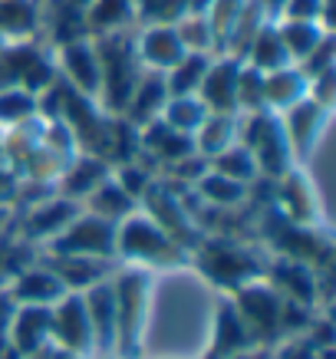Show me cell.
I'll return each mask as SVG.
<instances>
[{
	"label": "cell",
	"instance_id": "obj_1",
	"mask_svg": "<svg viewBox=\"0 0 336 359\" xmlns=\"http://www.w3.org/2000/svg\"><path fill=\"white\" fill-rule=\"evenodd\" d=\"M96 53H99V109L106 116H122L126 106L132 99V89L139 86L142 66L139 53H135V27L132 30H119V33H106L96 36Z\"/></svg>",
	"mask_w": 336,
	"mask_h": 359
},
{
	"label": "cell",
	"instance_id": "obj_2",
	"mask_svg": "<svg viewBox=\"0 0 336 359\" xmlns=\"http://www.w3.org/2000/svg\"><path fill=\"white\" fill-rule=\"evenodd\" d=\"M116 294V353L112 359H142V333L152 316V271L126 267L112 273Z\"/></svg>",
	"mask_w": 336,
	"mask_h": 359
},
{
	"label": "cell",
	"instance_id": "obj_3",
	"mask_svg": "<svg viewBox=\"0 0 336 359\" xmlns=\"http://www.w3.org/2000/svg\"><path fill=\"white\" fill-rule=\"evenodd\" d=\"M116 257L142 271H175L188 264V250L178 248L145 211H132L116 224Z\"/></svg>",
	"mask_w": 336,
	"mask_h": 359
},
{
	"label": "cell",
	"instance_id": "obj_4",
	"mask_svg": "<svg viewBox=\"0 0 336 359\" xmlns=\"http://www.w3.org/2000/svg\"><path fill=\"white\" fill-rule=\"evenodd\" d=\"M188 261H195L198 273H205V280H211L221 290H231V294L244 283L264 277L267 271V261H260L254 248L231 238H205V234L191 248Z\"/></svg>",
	"mask_w": 336,
	"mask_h": 359
},
{
	"label": "cell",
	"instance_id": "obj_5",
	"mask_svg": "<svg viewBox=\"0 0 336 359\" xmlns=\"http://www.w3.org/2000/svg\"><path fill=\"white\" fill-rule=\"evenodd\" d=\"M238 142L254 155L257 162V175L260 178H271L277 182L281 175H287L297 165V155L290 149L283 119L271 109H257V112H244L241 116V129H238Z\"/></svg>",
	"mask_w": 336,
	"mask_h": 359
},
{
	"label": "cell",
	"instance_id": "obj_6",
	"mask_svg": "<svg viewBox=\"0 0 336 359\" xmlns=\"http://www.w3.org/2000/svg\"><path fill=\"white\" fill-rule=\"evenodd\" d=\"M231 304L241 313L244 327L250 330V337H254L257 346L274 349L277 343L287 339V333H283V297L264 277L238 287L231 294Z\"/></svg>",
	"mask_w": 336,
	"mask_h": 359
},
{
	"label": "cell",
	"instance_id": "obj_7",
	"mask_svg": "<svg viewBox=\"0 0 336 359\" xmlns=\"http://www.w3.org/2000/svg\"><path fill=\"white\" fill-rule=\"evenodd\" d=\"M46 250L56 257H99L112 261L116 257V224L99 215L79 211L56 238L46 241Z\"/></svg>",
	"mask_w": 336,
	"mask_h": 359
},
{
	"label": "cell",
	"instance_id": "obj_8",
	"mask_svg": "<svg viewBox=\"0 0 336 359\" xmlns=\"http://www.w3.org/2000/svg\"><path fill=\"white\" fill-rule=\"evenodd\" d=\"M50 310H53V346L66 349V353H76V356H83V359L96 356V346H93V323H89L83 294L66 290Z\"/></svg>",
	"mask_w": 336,
	"mask_h": 359
},
{
	"label": "cell",
	"instance_id": "obj_9",
	"mask_svg": "<svg viewBox=\"0 0 336 359\" xmlns=\"http://www.w3.org/2000/svg\"><path fill=\"white\" fill-rule=\"evenodd\" d=\"M56 69H60V79L69 83V86L83 93L89 99H99V53L93 36H79V40H69V43L56 46L53 50Z\"/></svg>",
	"mask_w": 336,
	"mask_h": 359
},
{
	"label": "cell",
	"instance_id": "obj_10",
	"mask_svg": "<svg viewBox=\"0 0 336 359\" xmlns=\"http://www.w3.org/2000/svg\"><path fill=\"white\" fill-rule=\"evenodd\" d=\"M241 56L215 53L205 69V79L195 96L208 112H238V76H241ZM241 116V112H238Z\"/></svg>",
	"mask_w": 336,
	"mask_h": 359
},
{
	"label": "cell",
	"instance_id": "obj_11",
	"mask_svg": "<svg viewBox=\"0 0 336 359\" xmlns=\"http://www.w3.org/2000/svg\"><path fill=\"white\" fill-rule=\"evenodd\" d=\"M281 119H283V129H287V139H290L293 155H297V162H300V158H307V155L320 145L323 132L330 129L333 109L307 96V99H300L297 106H290L287 112H281Z\"/></svg>",
	"mask_w": 336,
	"mask_h": 359
},
{
	"label": "cell",
	"instance_id": "obj_12",
	"mask_svg": "<svg viewBox=\"0 0 336 359\" xmlns=\"http://www.w3.org/2000/svg\"><path fill=\"white\" fill-rule=\"evenodd\" d=\"M274 185V201H277V211L290 224H304V228H316V221H323V211H320V198H316L310 178H307L297 165H293L287 175H281Z\"/></svg>",
	"mask_w": 336,
	"mask_h": 359
},
{
	"label": "cell",
	"instance_id": "obj_13",
	"mask_svg": "<svg viewBox=\"0 0 336 359\" xmlns=\"http://www.w3.org/2000/svg\"><path fill=\"white\" fill-rule=\"evenodd\" d=\"M135 53H139L142 66L152 73H168L188 50L178 40L175 23H145L135 30Z\"/></svg>",
	"mask_w": 336,
	"mask_h": 359
},
{
	"label": "cell",
	"instance_id": "obj_14",
	"mask_svg": "<svg viewBox=\"0 0 336 359\" xmlns=\"http://www.w3.org/2000/svg\"><path fill=\"white\" fill-rule=\"evenodd\" d=\"M83 300H86V313L89 323H93L96 356L112 359V353H116V294H112V277L83 290Z\"/></svg>",
	"mask_w": 336,
	"mask_h": 359
},
{
	"label": "cell",
	"instance_id": "obj_15",
	"mask_svg": "<svg viewBox=\"0 0 336 359\" xmlns=\"http://www.w3.org/2000/svg\"><path fill=\"white\" fill-rule=\"evenodd\" d=\"M20 356H33L40 349L53 346V310L50 306L20 304L11 323V339H7Z\"/></svg>",
	"mask_w": 336,
	"mask_h": 359
},
{
	"label": "cell",
	"instance_id": "obj_16",
	"mask_svg": "<svg viewBox=\"0 0 336 359\" xmlns=\"http://www.w3.org/2000/svg\"><path fill=\"white\" fill-rule=\"evenodd\" d=\"M254 337L250 330L244 327L241 313L234 310L231 297L217 300V310H215V323H211V346H208V359H228V356H238L244 349H254Z\"/></svg>",
	"mask_w": 336,
	"mask_h": 359
},
{
	"label": "cell",
	"instance_id": "obj_17",
	"mask_svg": "<svg viewBox=\"0 0 336 359\" xmlns=\"http://www.w3.org/2000/svg\"><path fill=\"white\" fill-rule=\"evenodd\" d=\"M109 168L99 155H89V152H76L73 158H69V165H66V172L60 175V198H69V201H76L79 208H83V201H86L93 191H96V185L102 182V178H109Z\"/></svg>",
	"mask_w": 336,
	"mask_h": 359
},
{
	"label": "cell",
	"instance_id": "obj_18",
	"mask_svg": "<svg viewBox=\"0 0 336 359\" xmlns=\"http://www.w3.org/2000/svg\"><path fill=\"white\" fill-rule=\"evenodd\" d=\"M307 96H310V79L300 73L297 63H287L281 69L264 73V109L281 116V112H287Z\"/></svg>",
	"mask_w": 336,
	"mask_h": 359
},
{
	"label": "cell",
	"instance_id": "obj_19",
	"mask_svg": "<svg viewBox=\"0 0 336 359\" xmlns=\"http://www.w3.org/2000/svg\"><path fill=\"white\" fill-rule=\"evenodd\" d=\"M11 297L17 304H30V306H53L60 297L66 294L63 280L56 277L46 264H36V267H27L11 280Z\"/></svg>",
	"mask_w": 336,
	"mask_h": 359
},
{
	"label": "cell",
	"instance_id": "obj_20",
	"mask_svg": "<svg viewBox=\"0 0 336 359\" xmlns=\"http://www.w3.org/2000/svg\"><path fill=\"white\" fill-rule=\"evenodd\" d=\"M43 33V4L40 0H0V36L13 40H40Z\"/></svg>",
	"mask_w": 336,
	"mask_h": 359
},
{
	"label": "cell",
	"instance_id": "obj_21",
	"mask_svg": "<svg viewBox=\"0 0 336 359\" xmlns=\"http://www.w3.org/2000/svg\"><path fill=\"white\" fill-rule=\"evenodd\" d=\"M83 20H86V33L106 36V33H119L139 27L135 20V0H89L83 7Z\"/></svg>",
	"mask_w": 336,
	"mask_h": 359
},
{
	"label": "cell",
	"instance_id": "obj_22",
	"mask_svg": "<svg viewBox=\"0 0 336 359\" xmlns=\"http://www.w3.org/2000/svg\"><path fill=\"white\" fill-rule=\"evenodd\" d=\"M165 102H168V86H165V76L162 73H152V69H145L139 79V86L132 89V99L129 106H126V119L132 122V126H145V122H152L162 116Z\"/></svg>",
	"mask_w": 336,
	"mask_h": 359
},
{
	"label": "cell",
	"instance_id": "obj_23",
	"mask_svg": "<svg viewBox=\"0 0 336 359\" xmlns=\"http://www.w3.org/2000/svg\"><path fill=\"white\" fill-rule=\"evenodd\" d=\"M43 53H46V46L40 40H13V43L0 46V93L13 86L23 89L27 73H30L33 63Z\"/></svg>",
	"mask_w": 336,
	"mask_h": 359
},
{
	"label": "cell",
	"instance_id": "obj_24",
	"mask_svg": "<svg viewBox=\"0 0 336 359\" xmlns=\"http://www.w3.org/2000/svg\"><path fill=\"white\" fill-rule=\"evenodd\" d=\"M238 129H241L238 112H208L205 122L191 135L195 139V152L205 155V158H215L217 152H224L228 145L238 142Z\"/></svg>",
	"mask_w": 336,
	"mask_h": 359
},
{
	"label": "cell",
	"instance_id": "obj_25",
	"mask_svg": "<svg viewBox=\"0 0 336 359\" xmlns=\"http://www.w3.org/2000/svg\"><path fill=\"white\" fill-rule=\"evenodd\" d=\"M46 267L63 280L66 290H76V294H83L93 283L112 277V273H109V261H99V257H56L53 254V257L46 261Z\"/></svg>",
	"mask_w": 336,
	"mask_h": 359
},
{
	"label": "cell",
	"instance_id": "obj_26",
	"mask_svg": "<svg viewBox=\"0 0 336 359\" xmlns=\"http://www.w3.org/2000/svg\"><path fill=\"white\" fill-rule=\"evenodd\" d=\"M43 30L50 33L56 46L69 43V40H79V36H89L86 33V20H83V7L73 4V0H50L43 7Z\"/></svg>",
	"mask_w": 336,
	"mask_h": 359
},
{
	"label": "cell",
	"instance_id": "obj_27",
	"mask_svg": "<svg viewBox=\"0 0 336 359\" xmlns=\"http://www.w3.org/2000/svg\"><path fill=\"white\" fill-rule=\"evenodd\" d=\"M244 63H250L254 69L260 73H271V69H281V66L290 63V56L283 50L281 43V33H277V23H264L254 36H250V43L244 46V56H241Z\"/></svg>",
	"mask_w": 336,
	"mask_h": 359
},
{
	"label": "cell",
	"instance_id": "obj_28",
	"mask_svg": "<svg viewBox=\"0 0 336 359\" xmlns=\"http://www.w3.org/2000/svg\"><path fill=\"white\" fill-rule=\"evenodd\" d=\"M135 208H139V201H135V198H129L119 185H116L112 172H109V178H102V182L96 185V191H93V195L83 201V211H89V215H99V218L112 221V224H119L122 218H129Z\"/></svg>",
	"mask_w": 336,
	"mask_h": 359
},
{
	"label": "cell",
	"instance_id": "obj_29",
	"mask_svg": "<svg viewBox=\"0 0 336 359\" xmlns=\"http://www.w3.org/2000/svg\"><path fill=\"white\" fill-rule=\"evenodd\" d=\"M83 208L76 205V201H69V198H53V201H40L36 205V211L30 215V221H27V234L30 238H56L60 231L69 224V221L76 218Z\"/></svg>",
	"mask_w": 336,
	"mask_h": 359
},
{
	"label": "cell",
	"instance_id": "obj_30",
	"mask_svg": "<svg viewBox=\"0 0 336 359\" xmlns=\"http://www.w3.org/2000/svg\"><path fill=\"white\" fill-rule=\"evenodd\" d=\"M277 33H281V43L290 56V63H300L320 40H323L330 27L323 20H274Z\"/></svg>",
	"mask_w": 336,
	"mask_h": 359
},
{
	"label": "cell",
	"instance_id": "obj_31",
	"mask_svg": "<svg viewBox=\"0 0 336 359\" xmlns=\"http://www.w3.org/2000/svg\"><path fill=\"white\" fill-rule=\"evenodd\" d=\"M195 191H198V198L211 208H238V205L248 201L250 185L231 182V178H224V175H217V172L208 168V172L195 182Z\"/></svg>",
	"mask_w": 336,
	"mask_h": 359
},
{
	"label": "cell",
	"instance_id": "obj_32",
	"mask_svg": "<svg viewBox=\"0 0 336 359\" xmlns=\"http://www.w3.org/2000/svg\"><path fill=\"white\" fill-rule=\"evenodd\" d=\"M208 63H211V53H184L168 73H162L168 96H195L205 79Z\"/></svg>",
	"mask_w": 336,
	"mask_h": 359
},
{
	"label": "cell",
	"instance_id": "obj_33",
	"mask_svg": "<svg viewBox=\"0 0 336 359\" xmlns=\"http://www.w3.org/2000/svg\"><path fill=\"white\" fill-rule=\"evenodd\" d=\"M208 168L217 172V175H224V178H231V182H241V185H254V182L260 178L254 155H250L241 142L228 145V149H224V152H217L215 158H208Z\"/></svg>",
	"mask_w": 336,
	"mask_h": 359
},
{
	"label": "cell",
	"instance_id": "obj_34",
	"mask_svg": "<svg viewBox=\"0 0 336 359\" xmlns=\"http://www.w3.org/2000/svg\"><path fill=\"white\" fill-rule=\"evenodd\" d=\"M208 109L201 106V99L198 96H168L165 102V109L159 119L168 122L175 132H184V135H195L198 126L205 122Z\"/></svg>",
	"mask_w": 336,
	"mask_h": 359
},
{
	"label": "cell",
	"instance_id": "obj_35",
	"mask_svg": "<svg viewBox=\"0 0 336 359\" xmlns=\"http://www.w3.org/2000/svg\"><path fill=\"white\" fill-rule=\"evenodd\" d=\"M175 30H178V40L188 53H217V40H215V30H211V23L208 17H198V13H188L182 20L175 23Z\"/></svg>",
	"mask_w": 336,
	"mask_h": 359
},
{
	"label": "cell",
	"instance_id": "obj_36",
	"mask_svg": "<svg viewBox=\"0 0 336 359\" xmlns=\"http://www.w3.org/2000/svg\"><path fill=\"white\" fill-rule=\"evenodd\" d=\"M33 116H36V96L33 93H27L20 86L0 93V129L20 126V122L33 119Z\"/></svg>",
	"mask_w": 336,
	"mask_h": 359
},
{
	"label": "cell",
	"instance_id": "obj_37",
	"mask_svg": "<svg viewBox=\"0 0 336 359\" xmlns=\"http://www.w3.org/2000/svg\"><path fill=\"white\" fill-rule=\"evenodd\" d=\"M264 109V73L250 63H241L238 76V112H257Z\"/></svg>",
	"mask_w": 336,
	"mask_h": 359
},
{
	"label": "cell",
	"instance_id": "obj_38",
	"mask_svg": "<svg viewBox=\"0 0 336 359\" xmlns=\"http://www.w3.org/2000/svg\"><path fill=\"white\" fill-rule=\"evenodd\" d=\"M300 73H304L307 79L320 76V73H326V69H336V43H333V33H326L323 40L310 50V53L300 60Z\"/></svg>",
	"mask_w": 336,
	"mask_h": 359
},
{
	"label": "cell",
	"instance_id": "obj_39",
	"mask_svg": "<svg viewBox=\"0 0 336 359\" xmlns=\"http://www.w3.org/2000/svg\"><path fill=\"white\" fill-rule=\"evenodd\" d=\"M323 17L326 0H281L277 7V20H323Z\"/></svg>",
	"mask_w": 336,
	"mask_h": 359
},
{
	"label": "cell",
	"instance_id": "obj_40",
	"mask_svg": "<svg viewBox=\"0 0 336 359\" xmlns=\"http://www.w3.org/2000/svg\"><path fill=\"white\" fill-rule=\"evenodd\" d=\"M17 306L20 304L11 297V290H0V349L7 346V339H11V323H13Z\"/></svg>",
	"mask_w": 336,
	"mask_h": 359
},
{
	"label": "cell",
	"instance_id": "obj_41",
	"mask_svg": "<svg viewBox=\"0 0 336 359\" xmlns=\"http://www.w3.org/2000/svg\"><path fill=\"white\" fill-rule=\"evenodd\" d=\"M50 359H83V356H76V353H66V349L56 346V349H53V356H50Z\"/></svg>",
	"mask_w": 336,
	"mask_h": 359
},
{
	"label": "cell",
	"instance_id": "obj_42",
	"mask_svg": "<svg viewBox=\"0 0 336 359\" xmlns=\"http://www.w3.org/2000/svg\"><path fill=\"white\" fill-rule=\"evenodd\" d=\"M73 4H79V7H86V4H89V0H73Z\"/></svg>",
	"mask_w": 336,
	"mask_h": 359
},
{
	"label": "cell",
	"instance_id": "obj_43",
	"mask_svg": "<svg viewBox=\"0 0 336 359\" xmlns=\"http://www.w3.org/2000/svg\"><path fill=\"white\" fill-rule=\"evenodd\" d=\"M4 43H7V40H4V36H0V46H4Z\"/></svg>",
	"mask_w": 336,
	"mask_h": 359
},
{
	"label": "cell",
	"instance_id": "obj_44",
	"mask_svg": "<svg viewBox=\"0 0 336 359\" xmlns=\"http://www.w3.org/2000/svg\"><path fill=\"white\" fill-rule=\"evenodd\" d=\"M168 359H175V356H168Z\"/></svg>",
	"mask_w": 336,
	"mask_h": 359
}]
</instances>
